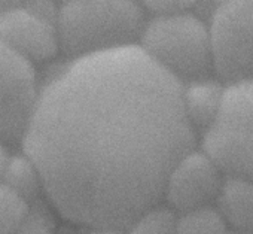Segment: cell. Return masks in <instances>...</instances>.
<instances>
[{
	"label": "cell",
	"instance_id": "obj_1",
	"mask_svg": "<svg viewBox=\"0 0 253 234\" xmlns=\"http://www.w3.org/2000/svg\"><path fill=\"white\" fill-rule=\"evenodd\" d=\"M182 91L139 44L60 69L21 139L51 204L78 225L124 230L157 206L197 142Z\"/></svg>",
	"mask_w": 253,
	"mask_h": 234
},
{
	"label": "cell",
	"instance_id": "obj_2",
	"mask_svg": "<svg viewBox=\"0 0 253 234\" xmlns=\"http://www.w3.org/2000/svg\"><path fill=\"white\" fill-rule=\"evenodd\" d=\"M143 27V6L125 0H76L55 12L60 49L73 60L134 45Z\"/></svg>",
	"mask_w": 253,
	"mask_h": 234
},
{
	"label": "cell",
	"instance_id": "obj_3",
	"mask_svg": "<svg viewBox=\"0 0 253 234\" xmlns=\"http://www.w3.org/2000/svg\"><path fill=\"white\" fill-rule=\"evenodd\" d=\"M139 41L145 54L182 84L213 73L209 27L194 11L154 17Z\"/></svg>",
	"mask_w": 253,
	"mask_h": 234
},
{
	"label": "cell",
	"instance_id": "obj_4",
	"mask_svg": "<svg viewBox=\"0 0 253 234\" xmlns=\"http://www.w3.org/2000/svg\"><path fill=\"white\" fill-rule=\"evenodd\" d=\"M201 149L225 176L253 182V81L225 87L216 123L201 135Z\"/></svg>",
	"mask_w": 253,
	"mask_h": 234
},
{
	"label": "cell",
	"instance_id": "obj_5",
	"mask_svg": "<svg viewBox=\"0 0 253 234\" xmlns=\"http://www.w3.org/2000/svg\"><path fill=\"white\" fill-rule=\"evenodd\" d=\"M213 73L225 85L250 78L253 0L219 2L207 21Z\"/></svg>",
	"mask_w": 253,
	"mask_h": 234
},
{
	"label": "cell",
	"instance_id": "obj_6",
	"mask_svg": "<svg viewBox=\"0 0 253 234\" xmlns=\"http://www.w3.org/2000/svg\"><path fill=\"white\" fill-rule=\"evenodd\" d=\"M38 95L35 64L0 42V139H23Z\"/></svg>",
	"mask_w": 253,
	"mask_h": 234
},
{
	"label": "cell",
	"instance_id": "obj_7",
	"mask_svg": "<svg viewBox=\"0 0 253 234\" xmlns=\"http://www.w3.org/2000/svg\"><path fill=\"white\" fill-rule=\"evenodd\" d=\"M38 5H2L0 42L29 60L41 63L51 60L60 51L55 20Z\"/></svg>",
	"mask_w": 253,
	"mask_h": 234
},
{
	"label": "cell",
	"instance_id": "obj_8",
	"mask_svg": "<svg viewBox=\"0 0 253 234\" xmlns=\"http://www.w3.org/2000/svg\"><path fill=\"white\" fill-rule=\"evenodd\" d=\"M223 178L217 164L203 149L194 148L170 170L163 198L179 213L213 206Z\"/></svg>",
	"mask_w": 253,
	"mask_h": 234
},
{
	"label": "cell",
	"instance_id": "obj_9",
	"mask_svg": "<svg viewBox=\"0 0 253 234\" xmlns=\"http://www.w3.org/2000/svg\"><path fill=\"white\" fill-rule=\"evenodd\" d=\"M225 87L222 81L211 76L183 84V110L195 133L204 135L216 123L223 101Z\"/></svg>",
	"mask_w": 253,
	"mask_h": 234
},
{
	"label": "cell",
	"instance_id": "obj_10",
	"mask_svg": "<svg viewBox=\"0 0 253 234\" xmlns=\"http://www.w3.org/2000/svg\"><path fill=\"white\" fill-rule=\"evenodd\" d=\"M214 207L228 228L253 231V182L225 176Z\"/></svg>",
	"mask_w": 253,
	"mask_h": 234
},
{
	"label": "cell",
	"instance_id": "obj_11",
	"mask_svg": "<svg viewBox=\"0 0 253 234\" xmlns=\"http://www.w3.org/2000/svg\"><path fill=\"white\" fill-rule=\"evenodd\" d=\"M2 184L23 197L27 203H32L43 189L38 167L26 154L9 157Z\"/></svg>",
	"mask_w": 253,
	"mask_h": 234
},
{
	"label": "cell",
	"instance_id": "obj_12",
	"mask_svg": "<svg viewBox=\"0 0 253 234\" xmlns=\"http://www.w3.org/2000/svg\"><path fill=\"white\" fill-rule=\"evenodd\" d=\"M228 225L214 206L177 215L176 234H228Z\"/></svg>",
	"mask_w": 253,
	"mask_h": 234
},
{
	"label": "cell",
	"instance_id": "obj_13",
	"mask_svg": "<svg viewBox=\"0 0 253 234\" xmlns=\"http://www.w3.org/2000/svg\"><path fill=\"white\" fill-rule=\"evenodd\" d=\"M177 215L169 206H154L137 216L126 234H176Z\"/></svg>",
	"mask_w": 253,
	"mask_h": 234
},
{
	"label": "cell",
	"instance_id": "obj_14",
	"mask_svg": "<svg viewBox=\"0 0 253 234\" xmlns=\"http://www.w3.org/2000/svg\"><path fill=\"white\" fill-rule=\"evenodd\" d=\"M29 209L30 203L0 182V234H15Z\"/></svg>",
	"mask_w": 253,
	"mask_h": 234
},
{
	"label": "cell",
	"instance_id": "obj_15",
	"mask_svg": "<svg viewBox=\"0 0 253 234\" xmlns=\"http://www.w3.org/2000/svg\"><path fill=\"white\" fill-rule=\"evenodd\" d=\"M15 234H57L52 213L42 204H30L29 213Z\"/></svg>",
	"mask_w": 253,
	"mask_h": 234
},
{
	"label": "cell",
	"instance_id": "obj_16",
	"mask_svg": "<svg viewBox=\"0 0 253 234\" xmlns=\"http://www.w3.org/2000/svg\"><path fill=\"white\" fill-rule=\"evenodd\" d=\"M143 9H148L154 14V17H163V15H174L182 12L194 11L195 3L194 2H173V0H163V2H146L142 5Z\"/></svg>",
	"mask_w": 253,
	"mask_h": 234
},
{
	"label": "cell",
	"instance_id": "obj_17",
	"mask_svg": "<svg viewBox=\"0 0 253 234\" xmlns=\"http://www.w3.org/2000/svg\"><path fill=\"white\" fill-rule=\"evenodd\" d=\"M89 234H126V230L115 228V227H100V228H92Z\"/></svg>",
	"mask_w": 253,
	"mask_h": 234
},
{
	"label": "cell",
	"instance_id": "obj_18",
	"mask_svg": "<svg viewBox=\"0 0 253 234\" xmlns=\"http://www.w3.org/2000/svg\"><path fill=\"white\" fill-rule=\"evenodd\" d=\"M8 160H9V155L8 152L5 151V148L0 145V182H2V178H3V172H5V167L8 164Z\"/></svg>",
	"mask_w": 253,
	"mask_h": 234
},
{
	"label": "cell",
	"instance_id": "obj_19",
	"mask_svg": "<svg viewBox=\"0 0 253 234\" xmlns=\"http://www.w3.org/2000/svg\"><path fill=\"white\" fill-rule=\"evenodd\" d=\"M228 234H253V231H244V230H228Z\"/></svg>",
	"mask_w": 253,
	"mask_h": 234
},
{
	"label": "cell",
	"instance_id": "obj_20",
	"mask_svg": "<svg viewBox=\"0 0 253 234\" xmlns=\"http://www.w3.org/2000/svg\"><path fill=\"white\" fill-rule=\"evenodd\" d=\"M250 79L253 81V66H252V70H250Z\"/></svg>",
	"mask_w": 253,
	"mask_h": 234
},
{
	"label": "cell",
	"instance_id": "obj_21",
	"mask_svg": "<svg viewBox=\"0 0 253 234\" xmlns=\"http://www.w3.org/2000/svg\"><path fill=\"white\" fill-rule=\"evenodd\" d=\"M61 234H73V233H61Z\"/></svg>",
	"mask_w": 253,
	"mask_h": 234
}]
</instances>
